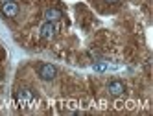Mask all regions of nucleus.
<instances>
[{
	"label": "nucleus",
	"mask_w": 153,
	"mask_h": 116,
	"mask_svg": "<svg viewBox=\"0 0 153 116\" xmlns=\"http://www.w3.org/2000/svg\"><path fill=\"white\" fill-rule=\"evenodd\" d=\"M2 13L6 17H9V18L17 17V13H19V4L15 2V0H6V2L2 4Z\"/></svg>",
	"instance_id": "obj_3"
},
{
	"label": "nucleus",
	"mask_w": 153,
	"mask_h": 116,
	"mask_svg": "<svg viewBox=\"0 0 153 116\" xmlns=\"http://www.w3.org/2000/svg\"><path fill=\"white\" fill-rule=\"evenodd\" d=\"M63 17V13L59 11V9H56V7H48L46 11H45V18L48 20V22H53V20H59Z\"/></svg>",
	"instance_id": "obj_6"
},
{
	"label": "nucleus",
	"mask_w": 153,
	"mask_h": 116,
	"mask_svg": "<svg viewBox=\"0 0 153 116\" xmlns=\"http://www.w3.org/2000/svg\"><path fill=\"white\" fill-rule=\"evenodd\" d=\"M37 76L41 79H45V81H52L57 76V68L53 65H50V63H42V65L37 66Z\"/></svg>",
	"instance_id": "obj_2"
},
{
	"label": "nucleus",
	"mask_w": 153,
	"mask_h": 116,
	"mask_svg": "<svg viewBox=\"0 0 153 116\" xmlns=\"http://www.w3.org/2000/svg\"><path fill=\"white\" fill-rule=\"evenodd\" d=\"M56 26H53V22H46L42 24V28H41V39H45V41H48V39H52V37H56Z\"/></svg>",
	"instance_id": "obj_5"
},
{
	"label": "nucleus",
	"mask_w": 153,
	"mask_h": 116,
	"mask_svg": "<svg viewBox=\"0 0 153 116\" xmlns=\"http://www.w3.org/2000/svg\"><path fill=\"white\" fill-rule=\"evenodd\" d=\"M92 68H94L96 72H105V70H107V63H96Z\"/></svg>",
	"instance_id": "obj_7"
},
{
	"label": "nucleus",
	"mask_w": 153,
	"mask_h": 116,
	"mask_svg": "<svg viewBox=\"0 0 153 116\" xmlns=\"http://www.w3.org/2000/svg\"><path fill=\"white\" fill-rule=\"evenodd\" d=\"M105 2H109V4H116V2H120V0H105Z\"/></svg>",
	"instance_id": "obj_8"
},
{
	"label": "nucleus",
	"mask_w": 153,
	"mask_h": 116,
	"mask_svg": "<svg viewBox=\"0 0 153 116\" xmlns=\"http://www.w3.org/2000/svg\"><path fill=\"white\" fill-rule=\"evenodd\" d=\"M107 90H109V94L111 96H122V94L126 92V85L122 81H118V79H114V81H111L107 85Z\"/></svg>",
	"instance_id": "obj_4"
},
{
	"label": "nucleus",
	"mask_w": 153,
	"mask_h": 116,
	"mask_svg": "<svg viewBox=\"0 0 153 116\" xmlns=\"http://www.w3.org/2000/svg\"><path fill=\"white\" fill-rule=\"evenodd\" d=\"M15 101L20 109H31L35 103V94L30 89H19L15 90Z\"/></svg>",
	"instance_id": "obj_1"
}]
</instances>
